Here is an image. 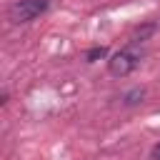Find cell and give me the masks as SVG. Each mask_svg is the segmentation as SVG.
<instances>
[{
  "mask_svg": "<svg viewBox=\"0 0 160 160\" xmlns=\"http://www.w3.org/2000/svg\"><path fill=\"white\" fill-rule=\"evenodd\" d=\"M48 8H50V0H18V2L10 5L8 20H10L12 25H25V22L40 18Z\"/></svg>",
  "mask_w": 160,
  "mask_h": 160,
  "instance_id": "6da1fadb",
  "label": "cell"
},
{
  "mask_svg": "<svg viewBox=\"0 0 160 160\" xmlns=\"http://www.w3.org/2000/svg\"><path fill=\"white\" fill-rule=\"evenodd\" d=\"M140 50H135V45H128V48H122V50H118L110 60H108V70H110V75H115V78H125V75H130L138 65H140Z\"/></svg>",
  "mask_w": 160,
  "mask_h": 160,
  "instance_id": "7a4b0ae2",
  "label": "cell"
},
{
  "mask_svg": "<svg viewBox=\"0 0 160 160\" xmlns=\"http://www.w3.org/2000/svg\"><path fill=\"white\" fill-rule=\"evenodd\" d=\"M155 30H158V25H155V22H145L142 28H138V30L132 32V38H130V45H140V42H145V40H148V38H150Z\"/></svg>",
  "mask_w": 160,
  "mask_h": 160,
  "instance_id": "3957f363",
  "label": "cell"
},
{
  "mask_svg": "<svg viewBox=\"0 0 160 160\" xmlns=\"http://www.w3.org/2000/svg\"><path fill=\"white\" fill-rule=\"evenodd\" d=\"M108 55V48L105 45H95V48H90L88 52H85V60L88 62H95V60H102Z\"/></svg>",
  "mask_w": 160,
  "mask_h": 160,
  "instance_id": "277c9868",
  "label": "cell"
},
{
  "mask_svg": "<svg viewBox=\"0 0 160 160\" xmlns=\"http://www.w3.org/2000/svg\"><path fill=\"white\" fill-rule=\"evenodd\" d=\"M142 98H145V90L142 88H135V90H130V92H125V105H138V102H142Z\"/></svg>",
  "mask_w": 160,
  "mask_h": 160,
  "instance_id": "5b68a950",
  "label": "cell"
},
{
  "mask_svg": "<svg viewBox=\"0 0 160 160\" xmlns=\"http://www.w3.org/2000/svg\"><path fill=\"white\" fill-rule=\"evenodd\" d=\"M150 158H152V160H160V142H158V145L150 150Z\"/></svg>",
  "mask_w": 160,
  "mask_h": 160,
  "instance_id": "8992f818",
  "label": "cell"
}]
</instances>
